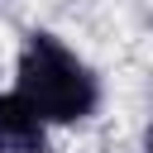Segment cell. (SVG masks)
Here are the masks:
<instances>
[{"instance_id":"cell-2","label":"cell","mask_w":153,"mask_h":153,"mask_svg":"<svg viewBox=\"0 0 153 153\" xmlns=\"http://www.w3.org/2000/svg\"><path fill=\"white\" fill-rule=\"evenodd\" d=\"M48 148V124L14 96H0V153H43Z\"/></svg>"},{"instance_id":"cell-1","label":"cell","mask_w":153,"mask_h":153,"mask_svg":"<svg viewBox=\"0 0 153 153\" xmlns=\"http://www.w3.org/2000/svg\"><path fill=\"white\" fill-rule=\"evenodd\" d=\"M14 96L43 124H76L91 120L100 105L96 72L53 33H29L14 62Z\"/></svg>"},{"instance_id":"cell-3","label":"cell","mask_w":153,"mask_h":153,"mask_svg":"<svg viewBox=\"0 0 153 153\" xmlns=\"http://www.w3.org/2000/svg\"><path fill=\"white\" fill-rule=\"evenodd\" d=\"M148 153H153V124H148Z\"/></svg>"}]
</instances>
